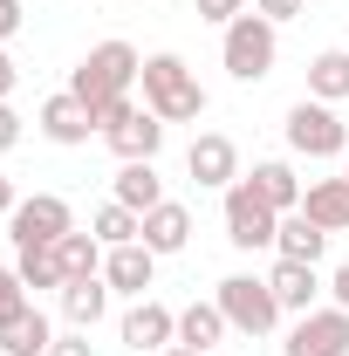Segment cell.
Wrapping results in <instances>:
<instances>
[{
    "mask_svg": "<svg viewBox=\"0 0 349 356\" xmlns=\"http://www.w3.org/2000/svg\"><path fill=\"white\" fill-rule=\"evenodd\" d=\"M0 350H7V356H48V350H55V329H48V315L28 302L14 322H0Z\"/></svg>",
    "mask_w": 349,
    "mask_h": 356,
    "instance_id": "obj_19",
    "label": "cell"
},
{
    "mask_svg": "<svg viewBox=\"0 0 349 356\" xmlns=\"http://www.w3.org/2000/svg\"><path fill=\"white\" fill-rule=\"evenodd\" d=\"M308 96L315 103H343L349 96V48H322L308 62Z\"/></svg>",
    "mask_w": 349,
    "mask_h": 356,
    "instance_id": "obj_24",
    "label": "cell"
},
{
    "mask_svg": "<svg viewBox=\"0 0 349 356\" xmlns=\"http://www.w3.org/2000/svg\"><path fill=\"white\" fill-rule=\"evenodd\" d=\"M254 192H261L267 206H274V213H302V178H295V165H288V158H267V165H254Z\"/></svg>",
    "mask_w": 349,
    "mask_h": 356,
    "instance_id": "obj_17",
    "label": "cell"
},
{
    "mask_svg": "<svg viewBox=\"0 0 349 356\" xmlns=\"http://www.w3.org/2000/svg\"><path fill=\"white\" fill-rule=\"evenodd\" d=\"M48 356H96V343H89V329H76V336H55Z\"/></svg>",
    "mask_w": 349,
    "mask_h": 356,
    "instance_id": "obj_31",
    "label": "cell"
},
{
    "mask_svg": "<svg viewBox=\"0 0 349 356\" xmlns=\"http://www.w3.org/2000/svg\"><path fill=\"white\" fill-rule=\"evenodd\" d=\"M185 172L199 178L206 192H226V185L240 178V144H233L226 131H199L192 151H185Z\"/></svg>",
    "mask_w": 349,
    "mask_h": 356,
    "instance_id": "obj_12",
    "label": "cell"
},
{
    "mask_svg": "<svg viewBox=\"0 0 349 356\" xmlns=\"http://www.w3.org/2000/svg\"><path fill=\"white\" fill-rule=\"evenodd\" d=\"M21 21H28V7H21V0H0V42H14Z\"/></svg>",
    "mask_w": 349,
    "mask_h": 356,
    "instance_id": "obj_30",
    "label": "cell"
},
{
    "mask_svg": "<svg viewBox=\"0 0 349 356\" xmlns=\"http://www.w3.org/2000/svg\"><path fill=\"white\" fill-rule=\"evenodd\" d=\"M35 124H42V137H48V144H62V151H76V144H89V137H103L96 110H89L76 89H55V96L42 103V117H35Z\"/></svg>",
    "mask_w": 349,
    "mask_h": 356,
    "instance_id": "obj_11",
    "label": "cell"
},
{
    "mask_svg": "<svg viewBox=\"0 0 349 356\" xmlns=\"http://www.w3.org/2000/svg\"><path fill=\"white\" fill-rule=\"evenodd\" d=\"M267 288H274L281 315H308V309H315V295H322V274H315L308 261H281V254H274V274H267Z\"/></svg>",
    "mask_w": 349,
    "mask_h": 356,
    "instance_id": "obj_14",
    "label": "cell"
},
{
    "mask_svg": "<svg viewBox=\"0 0 349 356\" xmlns=\"http://www.w3.org/2000/svg\"><path fill=\"white\" fill-rule=\"evenodd\" d=\"M117 206H131V213H151V206H165L158 158H131V165H117Z\"/></svg>",
    "mask_w": 349,
    "mask_h": 356,
    "instance_id": "obj_16",
    "label": "cell"
},
{
    "mask_svg": "<svg viewBox=\"0 0 349 356\" xmlns=\"http://www.w3.org/2000/svg\"><path fill=\"white\" fill-rule=\"evenodd\" d=\"M151 274H158V254H151L144 240H131V247H110V254H103V281H110V295H131V302H144V295H151Z\"/></svg>",
    "mask_w": 349,
    "mask_h": 356,
    "instance_id": "obj_13",
    "label": "cell"
},
{
    "mask_svg": "<svg viewBox=\"0 0 349 356\" xmlns=\"http://www.w3.org/2000/svg\"><path fill=\"white\" fill-rule=\"evenodd\" d=\"M21 144V117H14V103H0V158Z\"/></svg>",
    "mask_w": 349,
    "mask_h": 356,
    "instance_id": "obj_32",
    "label": "cell"
},
{
    "mask_svg": "<svg viewBox=\"0 0 349 356\" xmlns=\"http://www.w3.org/2000/svg\"><path fill=\"white\" fill-rule=\"evenodd\" d=\"M329 295H336V309H349V261L329 274Z\"/></svg>",
    "mask_w": 349,
    "mask_h": 356,
    "instance_id": "obj_34",
    "label": "cell"
},
{
    "mask_svg": "<svg viewBox=\"0 0 349 356\" xmlns=\"http://www.w3.org/2000/svg\"><path fill=\"white\" fill-rule=\"evenodd\" d=\"M103 144H110L124 165H131V158H158V144H165V117H151V110L131 96V103H117V110L103 117Z\"/></svg>",
    "mask_w": 349,
    "mask_h": 356,
    "instance_id": "obj_8",
    "label": "cell"
},
{
    "mask_svg": "<svg viewBox=\"0 0 349 356\" xmlns=\"http://www.w3.org/2000/svg\"><path fill=\"white\" fill-rule=\"evenodd\" d=\"M274 55H281V28L267 21V14H240V21H226V35H219V62H226V76L233 83H267L274 76Z\"/></svg>",
    "mask_w": 349,
    "mask_h": 356,
    "instance_id": "obj_3",
    "label": "cell"
},
{
    "mask_svg": "<svg viewBox=\"0 0 349 356\" xmlns=\"http://www.w3.org/2000/svg\"><path fill=\"white\" fill-rule=\"evenodd\" d=\"M274 254H281V261H322V254H329V233H322V226L308 220V213H281V233H274Z\"/></svg>",
    "mask_w": 349,
    "mask_h": 356,
    "instance_id": "obj_18",
    "label": "cell"
},
{
    "mask_svg": "<svg viewBox=\"0 0 349 356\" xmlns=\"http://www.w3.org/2000/svg\"><path fill=\"white\" fill-rule=\"evenodd\" d=\"M62 315H69L76 329H96V322L110 315V281H103V274H89V281H62Z\"/></svg>",
    "mask_w": 349,
    "mask_h": 356,
    "instance_id": "obj_21",
    "label": "cell"
},
{
    "mask_svg": "<svg viewBox=\"0 0 349 356\" xmlns=\"http://www.w3.org/2000/svg\"><path fill=\"white\" fill-rule=\"evenodd\" d=\"M14 206H21V192H14V178L0 172V220H7V213H14Z\"/></svg>",
    "mask_w": 349,
    "mask_h": 356,
    "instance_id": "obj_35",
    "label": "cell"
},
{
    "mask_svg": "<svg viewBox=\"0 0 349 356\" xmlns=\"http://www.w3.org/2000/svg\"><path fill=\"white\" fill-rule=\"evenodd\" d=\"M274 233H281V213L254 192V178L240 172L226 185V240H233L240 254H261V247H274Z\"/></svg>",
    "mask_w": 349,
    "mask_h": 356,
    "instance_id": "obj_5",
    "label": "cell"
},
{
    "mask_svg": "<svg viewBox=\"0 0 349 356\" xmlns=\"http://www.w3.org/2000/svg\"><path fill=\"white\" fill-rule=\"evenodd\" d=\"M302 213L322 226V233H343L349 226V178H315L302 192Z\"/></svg>",
    "mask_w": 349,
    "mask_h": 356,
    "instance_id": "obj_20",
    "label": "cell"
},
{
    "mask_svg": "<svg viewBox=\"0 0 349 356\" xmlns=\"http://www.w3.org/2000/svg\"><path fill=\"white\" fill-rule=\"evenodd\" d=\"M165 356H199V350H185V343H172V350H165Z\"/></svg>",
    "mask_w": 349,
    "mask_h": 356,
    "instance_id": "obj_36",
    "label": "cell"
},
{
    "mask_svg": "<svg viewBox=\"0 0 349 356\" xmlns=\"http://www.w3.org/2000/svg\"><path fill=\"white\" fill-rule=\"evenodd\" d=\"M28 302H35V295H28V281H21L14 267H0V322H14Z\"/></svg>",
    "mask_w": 349,
    "mask_h": 356,
    "instance_id": "obj_27",
    "label": "cell"
},
{
    "mask_svg": "<svg viewBox=\"0 0 349 356\" xmlns=\"http://www.w3.org/2000/svg\"><path fill=\"white\" fill-rule=\"evenodd\" d=\"M137 89H144V110L165 117V124H199V117H206V89L185 69V55H172V48H165V55H144Z\"/></svg>",
    "mask_w": 349,
    "mask_h": 356,
    "instance_id": "obj_2",
    "label": "cell"
},
{
    "mask_svg": "<svg viewBox=\"0 0 349 356\" xmlns=\"http://www.w3.org/2000/svg\"><path fill=\"white\" fill-rule=\"evenodd\" d=\"M288 151L295 158H343L349 151V124L336 117V103H315V96H302L295 110H288Z\"/></svg>",
    "mask_w": 349,
    "mask_h": 356,
    "instance_id": "obj_4",
    "label": "cell"
},
{
    "mask_svg": "<svg viewBox=\"0 0 349 356\" xmlns=\"http://www.w3.org/2000/svg\"><path fill=\"white\" fill-rule=\"evenodd\" d=\"M14 274L28 281V295H42V288H55V295H62V261H55V247H21Z\"/></svg>",
    "mask_w": 349,
    "mask_h": 356,
    "instance_id": "obj_26",
    "label": "cell"
},
{
    "mask_svg": "<svg viewBox=\"0 0 349 356\" xmlns=\"http://www.w3.org/2000/svg\"><path fill=\"white\" fill-rule=\"evenodd\" d=\"M89 233H96L103 247H131L137 233H144V213H131V206H117V199H110V206L89 220Z\"/></svg>",
    "mask_w": 349,
    "mask_h": 356,
    "instance_id": "obj_25",
    "label": "cell"
},
{
    "mask_svg": "<svg viewBox=\"0 0 349 356\" xmlns=\"http://www.w3.org/2000/svg\"><path fill=\"white\" fill-rule=\"evenodd\" d=\"M281 356H349V309H308L295 315V329H288V343Z\"/></svg>",
    "mask_w": 349,
    "mask_h": 356,
    "instance_id": "obj_9",
    "label": "cell"
},
{
    "mask_svg": "<svg viewBox=\"0 0 349 356\" xmlns=\"http://www.w3.org/2000/svg\"><path fill=\"white\" fill-rule=\"evenodd\" d=\"M178 343L199 356H213L219 343H226V315H219V302H192V309H178Z\"/></svg>",
    "mask_w": 349,
    "mask_h": 356,
    "instance_id": "obj_22",
    "label": "cell"
},
{
    "mask_svg": "<svg viewBox=\"0 0 349 356\" xmlns=\"http://www.w3.org/2000/svg\"><path fill=\"white\" fill-rule=\"evenodd\" d=\"M192 7H199V21H219V28H226V21H240L254 0H192Z\"/></svg>",
    "mask_w": 349,
    "mask_h": 356,
    "instance_id": "obj_28",
    "label": "cell"
},
{
    "mask_svg": "<svg viewBox=\"0 0 349 356\" xmlns=\"http://www.w3.org/2000/svg\"><path fill=\"white\" fill-rule=\"evenodd\" d=\"M343 178H349V165H343Z\"/></svg>",
    "mask_w": 349,
    "mask_h": 356,
    "instance_id": "obj_37",
    "label": "cell"
},
{
    "mask_svg": "<svg viewBox=\"0 0 349 356\" xmlns=\"http://www.w3.org/2000/svg\"><path fill=\"white\" fill-rule=\"evenodd\" d=\"M219 315H226V329H240V336H267L274 322H281V302H274V288L254 281V274H226L213 288Z\"/></svg>",
    "mask_w": 349,
    "mask_h": 356,
    "instance_id": "obj_6",
    "label": "cell"
},
{
    "mask_svg": "<svg viewBox=\"0 0 349 356\" xmlns=\"http://www.w3.org/2000/svg\"><path fill=\"white\" fill-rule=\"evenodd\" d=\"M137 76H144V55H137L131 42H96L69 69V89L83 96L89 110H96V124L117 110V103H131V89H137Z\"/></svg>",
    "mask_w": 349,
    "mask_h": 356,
    "instance_id": "obj_1",
    "label": "cell"
},
{
    "mask_svg": "<svg viewBox=\"0 0 349 356\" xmlns=\"http://www.w3.org/2000/svg\"><path fill=\"white\" fill-rule=\"evenodd\" d=\"M14 83H21V69H14V55H7V42H0V103L14 96Z\"/></svg>",
    "mask_w": 349,
    "mask_h": 356,
    "instance_id": "obj_33",
    "label": "cell"
},
{
    "mask_svg": "<svg viewBox=\"0 0 349 356\" xmlns=\"http://www.w3.org/2000/svg\"><path fill=\"white\" fill-rule=\"evenodd\" d=\"M62 233H76V213H69L62 192H35V199H21L7 213V240L14 247H55Z\"/></svg>",
    "mask_w": 349,
    "mask_h": 356,
    "instance_id": "obj_7",
    "label": "cell"
},
{
    "mask_svg": "<svg viewBox=\"0 0 349 356\" xmlns=\"http://www.w3.org/2000/svg\"><path fill=\"white\" fill-rule=\"evenodd\" d=\"M117 336H124V350H137V356H165L178 343V309H165V302H131L124 309V322H117Z\"/></svg>",
    "mask_w": 349,
    "mask_h": 356,
    "instance_id": "obj_10",
    "label": "cell"
},
{
    "mask_svg": "<svg viewBox=\"0 0 349 356\" xmlns=\"http://www.w3.org/2000/svg\"><path fill=\"white\" fill-rule=\"evenodd\" d=\"M103 240L96 233H62L55 240V261H62V281H89V274H103Z\"/></svg>",
    "mask_w": 349,
    "mask_h": 356,
    "instance_id": "obj_23",
    "label": "cell"
},
{
    "mask_svg": "<svg viewBox=\"0 0 349 356\" xmlns=\"http://www.w3.org/2000/svg\"><path fill=\"white\" fill-rule=\"evenodd\" d=\"M0 356H7V350H0Z\"/></svg>",
    "mask_w": 349,
    "mask_h": 356,
    "instance_id": "obj_38",
    "label": "cell"
},
{
    "mask_svg": "<svg viewBox=\"0 0 349 356\" xmlns=\"http://www.w3.org/2000/svg\"><path fill=\"white\" fill-rule=\"evenodd\" d=\"M137 240H144L158 261H165V254H185V240H192V213H185L178 199H165V206L144 213V233H137Z\"/></svg>",
    "mask_w": 349,
    "mask_h": 356,
    "instance_id": "obj_15",
    "label": "cell"
},
{
    "mask_svg": "<svg viewBox=\"0 0 349 356\" xmlns=\"http://www.w3.org/2000/svg\"><path fill=\"white\" fill-rule=\"evenodd\" d=\"M254 14H267V21L281 28V21H295V14H308V0H254Z\"/></svg>",
    "mask_w": 349,
    "mask_h": 356,
    "instance_id": "obj_29",
    "label": "cell"
}]
</instances>
